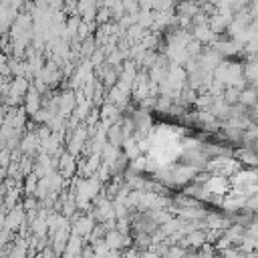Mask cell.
<instances>
[{"instance_id":"obj_5","label":"cell","mask_w":258,"mask_h":258,"mask_svg":"<svg viewBox=\"0 0 258 258\" xmlns=\"http://www.w3.org/2000/svg\"><path fill=\"white\" fill-rule=\"evenodd\" d=\"M77 169V161H75V155H71L69 151L60 157V171L64 173V177H69L73 171Z\"/></svg>"},{"instance_id":"obj_6","label":"cell","mask_w":258,"mask_h":258,"mask_svg":"<svg viewBox=\"0 0 258 258\" xmlns=\"http://www.w3.org/2000/svg\"><path fill=\"white\" fill-rule=\"evenodd\" d=\"M218 252H220V258H244V254L238 250V246H230V248H224Z\"/></svg>"},{"instance_id":"obj_1","label":"cell","mask_w":258,"mask_h":258,"mask_svg":"<svg viewBox=\"0 0 258 258\" xmlns=\"http://www.w3.org/2000/svg\"><path fill=\"white\" fill-rule=\"evenodd\" d=\"M202 185H204V189H206L208 194H212V196H216V198H224V196L232 189L228 177H224V175H212V173H210V177H208Z\"/></svg>"},{"instance_id":"obj_4","label":"cell","mask_w":258,"mask_h":258,"mask_svg":"<svg viewBox=\"0 0 258 258\" xmlns=\"http://www.w3.org/2000/svg\"><path fill=\"white\" fill-rule=\"evenodd\" d=\"M93 228H95V218H91V216H81V218L77 220V224H75V236H87V234L93 232Z\"/></svg>"},{"instance_id":"obj_2","label":"cell","mask_w":258,"mask_h":258,"mask_svg":"<svg viewBox=\"0 0 258 258\" xmlns=\"http://www.w3.org/2000/svg\"><path fill=\"white\" fill-rule=\"evenodd\" d=\"M24 109L30 115H34V113L40 111V95H38V89H28V93L24 95Z\"/></svg>"},{"instance_id":"obj_8","label":"cell","mask_w":258,"mask_h":258,"mask_svg":"<svg viewBox=\"0 0 258 258\" xmlns=\"http://www.w3.org/2000/svg\"><path fill=\"white\" fill-rule=\"evenodd\" d=\"M185 258H196V256H185Z\"/></svg>"},{"instance_id":"obj_3","label":"cell","mask_w":258,"mask_h":258,"mask_svg":"<svg viewBox=\"0 0 258 258\" xmlns=\"http://www.w3.org/2000/svg\"><path fill=\"white\" fill-rule=\"evenodd\" d=\"M238 105H242L244 109L256 107V105H258V95H256V91H254L252 87H244V89L240 91V95H238Z\"/></svg>"},{"instance_id":"obj_7","label":"cell","mask_w":258,"mask_h":258,"mask_svg":"<svg viewBox=\"0 0 258 258\" xmlns=\"http://www.w3.org/2000/svg\"><path fill=\"white\" fill-rule=\"evenodd\" d=\"M125 258H139V256H137V252H133V250H131V252H129Z\"/></svg>"}]
</instances>
